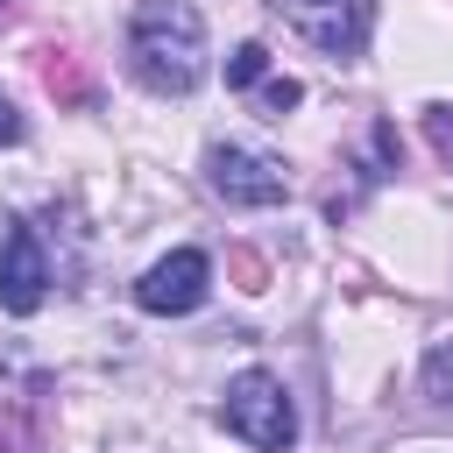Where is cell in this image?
I'll use <instances>...</instances> for the list:
<instances>
[{
	"label": "cell",
	"instance_id": "52a82bcc",
	"mask_svg": "<svg viewBox=\"0 0 453 453\" xmlns=\"http://www.w3.org/2000/svg\"><path fill=\"white\" fill-rule=\"evenodd\" d=\"M42 85H50L57 106H92V78L71 50H42Z\"/></svg>",
	"mask_w": 453,
	"mask_h": 453
},
{
	"label": "cell",
	"instance_id": "ba28073f",
	"mask_svg": "<svg viewBox=\"0 0 453 453\" xmlns=\"http://www.w3.org/2000/svg\"><path fill=\"white\" fill-rule=\"evenodd\" d=\"M262 78H269V50H262V42H241V50L226 57V85H234V92H255Z\"/></svg>",
	"mask_w": 453,
	"mask_h": 453
},
{
	"label": "cell",
	"instance_id": "8fae6325",
	"mask_svg": "<svg viewBox=\"0 0 453 453\" xmlns=\"http://www.w3.org/2000/svg\"><path fill=\"white\" fill-rule=\"evenodd\" d=\"M226 276H234L241 290H262V283H269V262H262L255 248H226Z\"/></svg>",
	"mask_w": 453,
	"mask_h": 453
},
{
	"label": "cell",
	"instance_id": "6da1fadb",
	"mask_svg": "<svg viewBox=\"0 0 453 453\" xmlns=\"http://www.w3.org/2000/svg\"><path fill=\"white\" fill-rule=\"evenodd\" d=\"M127 57L149 92H191L205 78V21L184 0H149L127 21Z\"/></svg>",
	"mask_w": 453,
	"mask_h": 453
},
{
	"label": "cell",
	"instance_id": "9c48e42d",
	"mask_svg": "<svg viewBox=\"0 0 453 453\" xmlns=\"http://www.w3.org/2000/svg\"><path fill=\"white\" fill-rule=\"evenodd\" d=\"M425 396L453 403V340H432V354H425Z\"/></svg>",
	"mask_w": 453,
	"mask_h": 453
},
{
	"label": "cell",
	"instance_id": "8992f818",
	"mask_svg": "<svg viewBox=\"0 0 453 453\" xmlns=\"http://www.w3.org/2000/svg\"><path fill=\"white\" fill-rule=\"evenodd\" d=\"M42 297H50V255H42L35 226H14V234L0 241V311L28 319Z\"/></svg>",
	"mask_w": 453,
	"mask_h": 453
},
{
	"label": "cell",
	"instance_id": "7a4b0ae2",
	"mask_svg": "<svg viewBox=\"0 0 453 453\" xmlns=\"http://www.w3.org/2000/svg\"><path fill=\"white\" fill-rule=\"evenodd\" d=\"M219 418H226V432H234V439H248L255 453H290V439H297L290 389H283L269 368H248V375H234V382H226V403H219Z\"/></svg>",
	"mask_w": 453,
	"mask_h": 453
},
{
	"label": "cell",
	"instance_id": "277c9868",
	"mask_svg": "<svg viewBox=\"0 0 453 453\" xmlns=\"http://www.w3.org/2000/svg\"><path fill=\"white\" fill-rule=\"evenodd\" d=\"M269 7L326 57H354L368 42V21H375V0H269Z\"/></svg>",
	"mask_w": 453,
	"mask_h": 453
},
{
	"label": "cell",
	"instance_id": "5b68a950",
	"mask_svg": "<svg viewBox=\"0 0 453 453\" xmlns=\"http://www.w3.org/2000/svg\"><path fill=\"white\" fill-rule=\"evenodd\" d=\"M205 290H212V262H205L198 248H177V255H163V262H149V269H142L134 304H142V311H156V319H184V311H198V304H205Z\"/></svg>",
	"mask_w": 453,
	"mask_h": 453
},
{
	"label": "cell",
	"instance_id": "4fadbf2b",
	"mask_svg": "<svg viewBox=\"0 0 453 453\" xmlns=\"http://www.w3.org/2000/svg\"><path fill=\"white\" fill-rule=\"evenodd\" d=\"M7 14H14V0H0V21H7Z\"/></svg>",
	"mask_w": 453,
	"mask_h": 453
},
{
	"label": "cell",
	"instance_id": "7c38bea8",
	"mask_svg": "<svg viewBox=\"0 0 453 453\" xmlns=\"http://www.w3.org/2000/svg\"><path fill=\"white\" fill-rule=\"evenodd\" d=\"M14 134H21V120H14V106L0 99V142H14Z\"/></svg>",
	"mask_w": 453,
	"mask_h": 453
},
{
	"label": "cell",
	"instance_id": "3957f363",
	"mask_svg": "<svg viewBox=\"0 0 453 453\" xmlns=\"http://www.w3.org/2000/svg\"><path fill=\"white\" fill-rule=\"evenodd\" d=\"M205 177H212V191L226 205H283L290 198V170L276 156H262V149H241V142H219L205 156Z\"/></svg>",
	"mask_w": 453,
	"mask_h": 453
},
{
	"label": "cell",
	"instance_id": "30bf717a",
	"mask_svg": "<svg viewBox=\"0 0 453 453\" xmlns=\"http://www.w3.org/2000/svg\"><path fill=\"white\" fill-rule=\"evenodd\" d=\"M297 99H304V85H297V78H262V85H255V106H262V120H283Z\"/></svg>",
	"mask_w": 453,
	"mask_h": 453
}]
</instances>
